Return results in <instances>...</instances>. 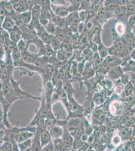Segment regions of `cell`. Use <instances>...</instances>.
<instances>
[{
  "label": "cell",
  "mask_w": 135,
  "mask_h": 151,
  "mask_svg": "<svg viewBox=\"0 0 135 151\" xmlns=\"http://www.w3.org/2000/svg\"><path fill=\"white\" fill-rule=\"evenodd\" d=\"M25 151H31V150H30V148H29L28 149L26 150H25Z\"/></svg>",
  "instance_id": "8fae6325"
},
{
  "label": "cell",
  "mask_w": 135,
  "mask_h": 151,
  "mask_svg": "<svg viewBox=\"0 0 135 151\" xmlns=\"http://www.w3.org/2000/svg\"><path fill=\"white\" fill-rule=\"evenodd\" d=\"M1 151H13V145L12 142H4L0 147Z\"/></svg>",
  "instance_id": "8992f818"
},
{
  "label": "cell",
  "mask_w": 135,
  "mask_h": 151,
  "mask_svg": "<svg viewBox=\"0 0 135 151\" xmlns=\"http://www.w3.org/2000/svg\"><path fill=\"white\" fill-rule=\"evenodd\" d=\"M53 139L62 137L64 133V128L62 126L56 124L48 130Z\"/></svg>",
  "instance_id": "3957f363"
},
{
  "label": "cell",
  "mask_w": 135,
  "mask_h": 151,
  "mask_svg": "<svg viewBox=\"0 0 135 151\" xmlns=\"http://www.w3.org/2000/svg\"><path fill=\"white\" fill-rule=\"evenodd\" d=\"M83 123L80 118L72 117L67 121V127L69 131L83 127Z\"/></svg>",
  "instance_id": "6da1fadb"
},
{
  "label": "cell",
  "mask_w": 135,
  "mask_h": 151,
  "mask_svg": "<svg viewBox=\"0 0 135 151\" xmlns=\"http://www.w3.org/2000/svg\"><path fill=\"white\" fill-rule=\"evenodd\" d=\"M53 141V138L51 137L49 131L48 129L43 132L40 135V141L42 147H45Z\"/></svg>",
  "instance_id": "277c9868"
},
{
  "label": "cell",
  "mask_w": 135,
  "mask_h": 151,
  "mask_svg": "<svg viewBox=\"0 0 135 151\" xmlns=\"http://www.w3.org/2000/svg\"><path fill=\"white\" fill-rule=\"evenodd\" d=\"M125 151H133L134 146L132 142H128L125 146Z\"/></svg>",
  "instance_id": "30bf717a"
},
{
  "label": "cell",
  "mask_w": 135,
  "mask_h": 151,
  "mask_svg": "<svg viewBox=\"0 0 135 151\" xmlns=\"http://www.w3.org/2000/svg\"><path fill=\"white\" fill-rule=\"evenodd\" d=\"M55 151V146L53 144V141L49 143L45 147L42 148L41 151Z\"/></svg>",
  "instance_id": "9c48e42d"
},
{
  "label": "cell",
  "mask_w": 135,
  "mask_h": 151,
  "mask_svg": "<svg viewBox=\"0 0 135 151\" xmlns=\"http://www.w3.org/2000/svg\"><path fill=\"white\" fill-rule=\"evenodd\" d=\"M32 143V139H28L22 142H20L18 144V147L20 151H25L26 150L30 148Z\"/></svg>",
  "instance_id": "5b68a950"
},
{
  "label": "cell",
  "mask_w": 135,
  "mask_h": 151,
  "mask_svg": "<svg viewBox=\"0 0 135 151\" xmlns=\"http://www.w3.org/2000/svg\"><path fill=\"white\" fill-rule=\"evenodd\" d=\"M42 132L36 129V132L34 134L33 139H32V143L30 147L31 151H41L42 150L43 147L40 141V135Z\"/></svg>",
  "instance_id": "7a4b0ae2"
},
{
  "label": "cell",
  "mask_w": 135,
  "mask_h": 151,
  "mask_svg": "<svg viewBox=\"0 0 135 151\" xmlns=\"http://www.w3.org/2000/svg\"><path fill=\"white\" fill-rule=\"evenodd\" d=\"M58 151V150L55 149V151Z\"/></svg>",
  "instance_id": "7c38bea8"
},
{
  "label": "cell",
  "mask_w": 135,
  "mask_h": 151,
  "mask_svg": "<svg viewBox=\"0 0 135 151\" xmlns=\"http://www.w3.org/2000/svg\"><path fill=\"white\" fill-rule=\"evenodd\" d=\"M123 141L122 138L120 135L116 134L113 136V138L111 139V143L113 146L115 147H118L121 144V142Z\"/></svg>",
  "instance_id": "52a82bcc"
},
{
  "label": "cell",
  "mask_w": 135,
  "mask_h": 151,
  "mask_svg": "<svg viewBox=\"0 0 135 151\" xmlns=\"http://www.w3.org/2000/svg\"><path fill=\"white\" fill-rule=\"evenodd\" d=\"M56 118H50L45 119V127L46 129L49 130L53 125L56 124Z\"/></svg>",
  "instance_id": "ba28073f"
}]
</instances>
